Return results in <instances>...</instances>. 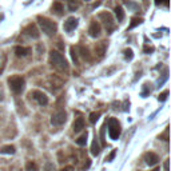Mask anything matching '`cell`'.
Returning <instances> with one entry per match:
<instances>
[{"mask_svg": "<svg viewBox=\"0 0 171 171\" xmlns=\"http://www.w3.org/2000/svg\"><path fill=\"white\" fill-rule=\"evenodd\" d=\"M49 62H51L53 68H56L58 71H60V72H64V71L68 70L67 60L64 59V56H63L60 52H58V51H53V49H52V51L49 52Z\"/></svg>", "mask_w": 171, "mask_h": 171, "instance_id": "6da1fadb", "label": "cell"}, {"mask_svg": "<svg viewBox=\"0 0 171 171\" xmlns=\"http://www.w3.org/2000/svg\"><path fill=\"white\" fill-rule=\"evenodd\" d=\"M38 23L40 25V28L47 36H53L56 34V30H58V25L55 21L47 19V17H43V16H38Z\"/></svg>", "mask_w": 171, "mask_h": 171, "instance_id": "7a4b0ae2", "label": "cell"}, {"mask_svg": "<svg viewBox=\"0 0 171 171\" xmlns=\"http://www.w3.org/2000/svg\"><path fill=\"white\" fill-rule=\"evenodd\" d=\"M8 86H10L11 91L16 95L23 92L24 90V86H25V80L21 78V76H11L8 78Z\"/></svg>", "mask_w": 171, "mask_h": 171, "instance_id": "3957f363", "label": "cell"}, {"mask_svg": "<svg viewBox=\"0 0 171 171\" xmlns=\"http://www.w3.org/2000/svg\"><path fill=\"white\" fill-rule=\"evenodd\" d=\"M109 135L112 141H116L119 136H120V132H122V127H120V123L118 122L116 118H110L109 122Z\"/></svg>", "mask_w": 171, "mask_h": 171, "instance_id": "277c9868", "label": "cell"}, {"mask_svg": "<svg viewBox=\"0 0 171 171\" xmlns=\"http://www.w3.org/2000/svg\"><path fill=\"white\" fill-rule=\"evenodd\" d=\"M99 19L103 21V24L106 25V28H107V31H109V32H111V31L115 28L114 17H112V15H111L110 12H107V11L100 12V13H99Z\"/></svg>", "mask_w": 171, "mask_h": 171, "instance_id": "5b68a950", "label": "cell"}, {"mask_svg": "<svg viewBox=\"0 0 171 171\" xmlns=\"http://www.w3.org/2000/svg\"><path fill=\"white\" fill-rule=\"evenodd\" d=\"M67 120V114L64 111H58L51 116V123L53 126H62Z\"/></svg>", "mask_w": 171, "mask_h": 171, "instance_id": "8992f818", "label": "cell"}, {"mask_svg": "<svg viewBox=\"0 0 171 171\" xmlns=\"http://www.w3.org/2000/svg\"><path fill=\"white\" fill-rule=\"evenodd\" d=\"M31 96H34V99L36 100L40 106H46L48 103V98L46 94H43L42 91H38V90H35V91L31 92Z\"/></svg>", "mask_w": 171, "mask_h": 171, "instance_id": "52a82bcc", "label": "cell"}, {"mask_svg": "<svg viewBox=\"0 0 171 171\" xmlns=\"http://www.w3.org/2000/svg\"><path fill=\"white\" fill-rule=\"evenodd\" d=\"M102 32V27L100 24L98 23V21L94 20L91 24H90V28H88V34H90V36L91 38H98L99 35H100Z\"/></svg>", "mask_w": 171, "mask_h": 171, "instance_id": "ba28073f", "label": "cell"}, {"mask_svg": "<svg viewBox=\"0 0 171 171\" xmlns=\"http://www.w3.org/2000/svg\"><path fill=\"white\" fill-rule=\"evenodd\" d=\"M24 32L28 35L30 38H32V39H39L40 36V32H39V30H38V27L35 25V24H28L25 27V30H24Z\"/></svg>", "mask_w": 171, "mask_h": 171, "instance_id": "9c48e42d", "label": "cell"}, {"mask_svg": "<svg viewBox=\"0 0 171 171\" xmlns=\"http://www.w3.org/2000/svg\"><path fill=\"white\" fill-rule=\"evenodd\" d=\"M78 24H79L78 19L74 17V16H71V17H68V19L64 21V31H67V32H71V31H74L76 27H78Z\"/></svg>", "mask_w": 171, "mask_h": 171, "instance_id": "30bf717a", "label": "cell"}, {"mask_svg": "<svg viewBox=\"0 0 171 171\" xmlns=\"http://www.w3.org/2000/svg\"><path fill=\"white\" fill-rule=\"evenodd\" d=\"M106 49H107V43L106 42H99L96 46H95V53L98 55V59H102L106 53Z\"/></svg>", "mask_w": 171, "mask_h": 171, "instance_id": "8fae6325", "label": "cell"}, {"mask_svg": "<svg viewBox=\"0 0 171 171\" xmlns=\"http://www.w3.org/2000/svg\"><path fill=\"white\" fill-rule=\"evenodd\" d=\"M145 160H146V163L148 166H155L159 160V156L156 155L155 152H147V154L145 155Z\"/></svg>", "mask_w": 171, "mask_h": 171, "instance_id": "7c38bea8", "label": "cell"}, {"mask_svg": "<svg viewBox=\"0 0 171 171\" xmlns=\"http://www.w3.org/2000/svg\"><path fill=\"white\" fill-rule=\"evenodd\" d=\"M84 128V119L83 118H76L72 123V130L74 132H80Z\"/></svg>", "mask_w": 171, "mask_h": 171, "instance_id": "4fadbf2b", "label": "cell"}, {"mask_svg": "<svg viewBox=\"0 0 171 171\" xmlns=\"http://www.w3.org/2000/svg\"><path fill=\"white\" fill-rule=\"evenodd\" d=\"M30 52H31V48H27V47H16L15 48V55L17 58H24L28 55Z\"/></svg>", "mask_w": 171, "mask_h": 171, "instance_id": "5bb4252c", "label": "cell"}, {"mask_svg": "<svg viewBox=\"0 0 171 171\" xmlns=\"http://www.w3.org/2000/svg\"><path fill=\"white\" fill-rule=\"evenodd\" d=\"M79 53H80V56L83 58V59L86 60H91V55H90V51H88V48L87 47H84V46H79Z\"/></svg>", "mask_w": 171, "mask_h": 171, "instance_id": "9a60e30c", "label": "cell"}, {"mask_svg": "<svg viewBox=\"0 0 171 171\" xmlns=\"http://www.w3.org/2000/svg\"><path fill=\"white\" fill-rule=\"evenodd\" d=\"M52 12H55L56 15H63V12H64V6H63L60 2H55L52 6Z\"/></svg>", "mask_w": 171, "mask_h": 171, "instance_id": "2e32d148", "label": "cell"}, {"mask_svg": "<svg viewBox=\"0 0 171 171\" xmlns=\"http://www.w3.org/2000/svg\"><path fill=\"white\" fill-rule=\"evenodd\" d=\"M0 154H15V147L12 145H7V146H3L0 148Z\"/></svg>", "mask_w": 171, "mask_h": 171, "instance_id": "e0dca14e", "label": "cell"}, {"mask_svg": "<svg viewBox=\"0 0 171 171\" xmlns=\"http://www.w3.org/2000/svg\"><path fill=\"white\" fill-rule=\"evenodd\" d=\"M115 15H116V19H118V21H122L124 19V11H123V8L120 7V6H116L115 7Z\"/></svg>", "mask_w": 171, "mask_h": 171, "instance_id": "ac0fdd59", "label": "cell"}, {"mask_svg": "<svg viewBox=\"0 0 171 171\" xmlns=\"http://www.w3.org/2000/svg\"><path fill=\"white\" fill-rule=\"evenodd\" d=\"M99 152H100V146H99V143L95 138V141L92 142V146H91V154L94 156H96V155H99Z\"/></svg>", "mask_w": 171, "mask_h": 171, "instance_id": "d6986e66", "label": "cell"}, {"mask_svg": "<svg viewBox=\"0 0 171 171\" xmlns=\"http://www.w3.org/2000/svg\"><path fill=\"white\" fill-rule=\"evenodd\" d=\"M79 2H76V0H68V10L70 11H75L79 8Z\"/></svg>", "mask_w": 171, "mask_h": 171, "instance_id": "ffe728a7", "label": "cell"}, {"mask_svg": "<svg viewBox=\"0 0 171 171\" xmlns=\"http://www.w3.org/2000/svg\"><path fill=\"white\" fill-rule=\"evenodd\" d=\"M71 58H72V62L78 66L79 64V59H78V52H76L75 47H71Z\"/></svg>", "mask_w": 171, "mask_h": 171, "instance_id": "44dd1931", "label": "cell"}, {"mask_svg": "<svg viewBox=\"0 0 171 171\" xmlns=\"http://www.w3.org/2000/svg\"><path fill=\"white\" fill-rule=\"evenodd\" d=\"M76 143H78L79 146H84L86 143H87V132H84V134L82 135V136L76 139Z\"/></svg>", "mask_w": 171, "mask_h": 171, "instance_id": "7402d4cb", "label": "cell"}, {"mask_svg": "<svg viewBox=\"0 0 171 171\" xmlns=\"http://www.w3.org/2000/svg\"><path fill=\"white\" fill-rule=\"evenodd\" d=\"M25 170L27 171H38V166L35 162H28V163L25 164Z\"/></svg>", "mask_w": 171, "mask_h": 171, "instance_id": "603a6c76", "label": "cell"}, {"mask_svg": "<svg viewBox=\"0 0 171 171\" xmlns=\"http://www.w3.org/2000/svg\"><path fill=\"white\" fill-rule=\"evenodd\" d=\"M99 116H100V114H99V112H91V114H90V122H91V123H95L96 120L99 119Z\"/></svg>", "mask_w": 171, "mask_h": 171, "instance_id": "cb8c5ba5", "label": "cell"}, {"mask_svg": "<svg viewBox=\"0 0 171 171\" xmlns=\"http://www.w3.org/2000/svg\"><path fill=\"white\" fill-rule=\"evenodd\" d=\"M124 3H126V6H127V7H130V8H132V10H138V8H139V6H138V4L132 3L131 0H124Z\"/></svg>", "mask_w": 171, "mask_h": 171, "instance_id": "d4e9b609", "label": "cell"}, {"mask_svg": "<svg viewBox=\"0 0 171 171\" xmlns=\"http://www.w3.org/2000/svg\"><path fill=\"white\" fill-rule=\"evenodd\" d=\"M124 56H126V59H127V60H131L132 58H134V55H132V49H130V48L124 49Z\"/></svg>", "mask_w": 171, "mask_h": 171, "instance_id": "484cf974", "label": "cell"}, {"mask_svg": "<svg viewBox=\"0 0 171 171\" xmlns=\"http://www.w3.org/2000/svg\"><path fill=\"white\" fill-rule=\"evenodd\" d=\"M131 21H132V23H131V24H130V27H128V28H130V30H131V28H134V27H135V25L141 24V23H142V19H138V17H134V19H132Z\"/></svg>", "mask_w": 171, "mask_h": 171, "instance_id": "4316f807", "label": "cell"}, {"mask_svg": "<svg viewBox=\"0 0 171 171\" xmlns=\"http://www.w3.org/2000/svg\"><path fill=\"white\" fill-rule=\"evenodd\" d=\"M167 96H169V91H164V92H162L160 95H159V100H160V102H164L166 99H167Z\"/></svg>", "mask_w": 171, "mask_h": 171, "instance_id": "83f0119b", "label": "cell"}, {"mask_svg": "<svg viewBox=\"0 0 171 171\" xmlns=\"http://www.w3.org/2000/svg\"><path fill=\"white\" fill-rule=\"evenodd\" d=\"M115 155H116V150H112V151H111V154H110V155L106 158V160H107V162H111L112 159L115 158Z\"/></svg>", "mask_w": 171, "mask_h": 171, "instance_id": "f1b7e54d", "label": "cell"}, {"mask_svg": "<svg viewBox=\"0 0 171 171\" xmlns=\"http://www.w3.org/2000/svg\"><path fill=\"white\" fill-rule=\"evenodd\" d=\"M152 51H154V48H152V47H145V52L146 53H148V52H152Z\"/></svg>", "mask_w": 171, "mask_h": 171, "instance_id": "f546056e", "label": "cell"}, {"mask_svg": "<svg viewBox=\"0 0 171 171\" xmlns=\"http://www.w3.org/2000/svg\"><path fill=\"white\" fill-rule=\"evenodd\" d=\"M164 171H169V159L164 162Z\"/></svg>", "mask_w": 171, "mask_h": 171, "instance_id": "4dcf8cb0", "label": "cell"}, {"mask_svg": "<svg viewBox=\"0 0 171 171\" xmlns=\"http://www.w3.org/2000/svg\"><path fill=\"white\" fill-rule=\"evenodd\" d=\"M62 171H72V167H71V166H68V167H66V169H63Z\"/></svg>", "mask_w": 171, "mask_h": 171, "instance_id": "1f68e13d", "label": "cell"}, {"mask_svg": "<svg viewBox=\"0 0 171 171\" xmlns=\"http://www.w3.org/2000/svg\"><path fill=\"white\" fill-rule=\"evenodd\" d=\"M162 2H163V0H155V3H156V4H160Z\"/></svg>", "mask_w": 171, "mask_h": 171, "instance_id": "d6a6232c", "label": "cell"}, {"mask_svg": "<svg viewBox=\"0 0 171 171\" xmlns=\"http://www.w3.org/2000/svg\"><path fill=\"white\" fill-rule=\"evenodd\" d=\"M152 171H160V169H159V167H155V169L152 170Z\"/></svg>", "mask_w": 171, "mask_h": 171, "instance_id": "836d02e7", "label": "cell"}, {"mask_svg": "<svg viewBox=\"0 0 171 171\" xmlns=\"http://www.w3.org/2000/svg\"><path fill=\"white\" fill-rule=\"evenodd\" d=\"M86 2H90V0H86Z\"/></svg>", "mask_w": 171, "mask_h": 171, "instance_id": "e575fe53", "label": "cell"}]
</instances>
